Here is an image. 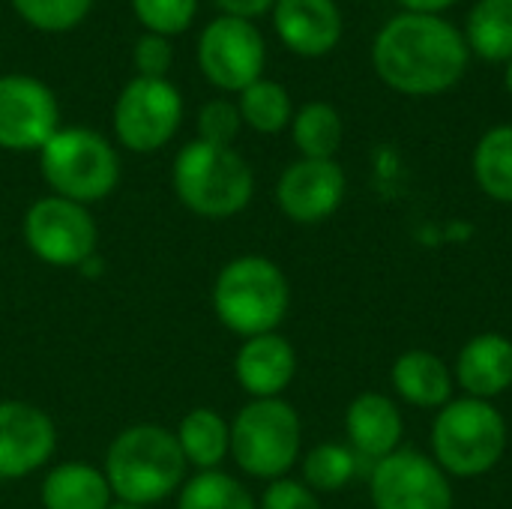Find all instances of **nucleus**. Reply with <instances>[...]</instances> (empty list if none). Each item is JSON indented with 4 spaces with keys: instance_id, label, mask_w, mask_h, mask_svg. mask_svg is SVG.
<instances>
[{
    "instance_id": "nucleus-13",
    "label": "nucleus",
    "mask_w": 512,
    "mask_h": 509,
    "mask_svg": "<svg viewBox=\"0 0 512 509\" xmlns=\"http://www.w3.org/2000/svg\"><path fill=\"white\" fill-rule=\"evenodd\" d=\"M345 186V171L336 159H297L276 183V204L291 222L318 225L342 207Z\"/></svg>"
},
{
    "instance_id": "nucleus-33",
    "label": "nucleus",
    "mask_w": 512,
    "mask_h": 509,
    "mask_svg": "<svg viewBox=\"0 0 512 509\" xmlns=\"http://www.w3.org/2000/svg\"><path fill=\"white\" fill-rule=\"evenodd\" d=\"M216 6L231 15V18H243V21H255L267 12H273L276 0H216Z\"/></svg>"
},
{
    "instance_id": "nucleus-19",
    "label": "nucleus",
    "mask_w": 512,
    "mask_h": 509,
    "mask_svg": "<svg viewBox=\"0 0 512 509\" xmlns=\"http://www.w3.org/2000/svg\"><path fill=\"white\" fill-rule=\"evenodd\" d=\"M393 390L402 402L414 408H444L453 402L456 378L450 366L432 351H405L390 369Z\"/></svg>"
},
{
    "instance_id": "nucleus-30",
    "label": "nucleus",
    "mask_w": 512,
    "mask_h": 509,
    "mask_svg": "<svg viewBox=\"0 0 512 509\" xmlns=\"http://www.w3.org/2000/svg\"><path fill=\"white\" fill-rule=\"evenodd\" d=\"M240 126H243V117H240L237 102L231 99H210L198 111V141L231 147L234 138L240 135Z\"/></svg>"
},
{
    "instance_id": "nucleus-25",
    "label": "nucleus",
    "mask_w": 512,
    "mask_h": 509,
    "mask_svg": "<svg viewBox=\"0 0 512 509\" xmlns=\"http://www.w3.org/2000/svg\"><path fill=\"white\" fill-rule=\"evenodd\" d=\"M237 108H240L243 123L261 135H279L294 120V105H291L288 90L270 78H258L255 84H249L240 93Z\"/></svg>"
},
{
    "instance_id": "nucleus-6",
    "label": "nucleus",
    "mask_w": 512,
    "mask_h": 509,
    "mask_svg": "<svg viewBox=\"0 0 512 509\" xmlns=\"http://www.w3.org/2000/svg\"><path fill=\"white\" fill-rule=\"evenodd\" d=\"M39 171L54 195L87 207L117 189L120 156L105 135L87 126H66L39 150Z\"/></svg>"
},
{
    "instance_id": "nucleus-12",
    "label": "nucleus",
    "mask_w": 512,
    "mask_h": 509,
    "mask_svg": "<svg viewBox=\"0 0 512 509\" xmlns=\"http://www.w3.org/2000/svg\"><path fill=\"white\" fill-rule=\"evenodd\" d=\"M60 129V108L51 87L33 75H0V147L12 153L42 150Z\"/></svg>"
},
{
    "instance_id": "nucleus-29",
    "label": "nucleus",
    "mask_w": 512,
    "mask_h": 509,
    "mask_svg": "<svg viewBox=\"0 0 512 509\" xmlns=\"http://www.w3.org/2000/svg\"><path fill=\"white\" fill-rule=\"evenodd\" d=\"M132 12L147 33L171 39L192 27L198 0H132Z\"/></svg>"
},
{
    "instance_id": "nucleus-32",
    "label": "nucleus",
    "mask_w": 512,
    "mask_h": 509,
    "mask_svg": "<svg viewBox=\"0 0 512 509\" xmlns=\"http://www.w3.org/2000/svg\"><path fill=\"white\" fill-rule=\"evenodd\" d=\"M258 509H321V504H318V495L306 483L282 477L264 489Z\"/></svg>"
},
{
    "instance_id": "nucleus-28",
    "label": "nucleus",
    "mask_w": 512,
    "mask_h": 509,
    "mask_svg": "<svg viewBox=\"0 0 512 509\" xmlns=\"http://www.w3.org/2000/svg\"><path fill=\"white\" fill-rule=\"evenodd\" d=\"M12 6L30 27L45 33H66L90 15L93 0H12Z\"/></svg>"
},
{
    "instance_id": "nucleus-10",
    "label": "nucleus",
    "mask_w": 512,
    "mask_h": 509,
    "mask_svg": "<svg viewBox=\"0 0 512 509\" xmlns=\"http://www.w3.org/2000/svg\"><path fill=\"white\" fill-rule=\"evenodd\" d=\"M264 60V36L252 21L219 15L198 36V66L204 78L225 93H243L255 84L264 72Z\"/></svg>"
},
{
    "instance_id": "nucleus-5",
    "label": "nucleus",
    "mask_w": 512,
    "mask_h": 509,
    "mask_svg": "<svg viewBox=\"0 0 512 509\" xmlns=\"http://www.w3.org/2000/svg\"><path fill=\"white\" fill-rule=\"evenodd\" d=\"M507 453V420L483 399H453L432 423V459L447 477L489 474Z\"/></svg>"
},
{
    "instance_id": "nucleus-22",
    "label": "nucleus",
    "mask_w": 512,
    "mask_h": 509,
    "mask_svg": "<svg viewBox=\"0 0 512 509\" xmlns=\"http://www.w3.org/2000/svg\"><path fill=\"white\" fill-rule=\"evenodd\" d=\"M465 42L489 63H510L512 0H477L468 15Z\"/></svg>"
},
{
    "instance_id": "nucleus-4",
    "label": "nucleus",
    "mask_w": 512,
    "mask_h": 509,
    "mask_svg": "<svg viewBox=\"0 0 512 509\" xmlns=\"http://www.w3.org/2000/svg\"><path fill=\"white\" fill-rule=\"evenodd\" d=\"M171 183L186 210L201 219H231L243 213L255 195V174L234 147L189 141L180 147Z\"/></svg>"
},
{
    "instance_id": "nucleus-14",
    "label": "nucleus",
    "mask_w": 512,
    "mask_h": 509,
    "mask_svg": "<svg viewBox=\"0 0 512 509\" xmlns=\"http://www.w3.org/2000/svg\"><path fill=\"white\" fill-rule=\"evenodd\" d=\"M57 447L51 417L18 399L0 402V480H21L45 468Z\"/></svg>"
},
{
    "instance_id": "nucleus-23",
    "label": "nucleus",
    "mask_w": 512,
    "mask_h": 509,
    "mask_svg": "<svg viewBox=\"0 0 512 509\" xmlns=\"http://www.w3.org/2000/svg\"><path fill=\"white\" fill-rule=\"evenodd\" d=\"M477 186L501 204H512V123L492 126L474 150Z\"/></svg>"
},
{
    "instance_id": "nucleus-8",
    "label": "nucleus",
    "mask_w": 512,
    "mask_h": 509,
    "mask_svg": "<svg viewBox=\"0 0 512 509\" xmlns=\"http://www.w3.org/2000/svg\"><path fill=\"white\" fill-rule=\"evenodd\" d=\"M183 96L168 78L135 75L117 96L111 126L117 141L132 153L162 150L180 129Z\"/></svg>"
},
{
    "instance_id": "nucleus-26",
    "label": "nucleus",
    "mask_w": 512,
    "mask_h": 509,
    "mask_svg": "<svg viewBox=\"0 0 512 509\" xmlns=\"http://www.w3.org/2000/svg\"><path fill=\"white\" fill-rule=\"evenodd\" d=\"M177 509H258L249 489L225 471H198L180 486Z\"/></svg>"
},
{
    "instance_id": "nucleus-21",
    "label": "nucleus",
    "mask_w": 512,
    "mask_h": 509,
    "mask_svg": "<svg viewBox=\"0 0 512 509\" xmlns=\"http://www.w3.org/2000/svg\"><path fill=\"white\" fill-rule=\"evenodd\" d=\"M174 435L186 465L198 471H219L225 456H231V426L213 408L189 411Z\"/></svg>"
},
{
    "instance_id": "nucleus-15",
    "label": "nucleus",
    "mask_w": 512,
    "mask_h": 509,
    "mask_svg": "<svg viewBox=\"0 0 512 509\" xmlns=\"http://www.w3.org/2000/svg\"><path fill=\"white\" fill-rule=\"evenodd\" d=\"M273 27L294 54L321 57L342 39V12L336 0H276Z\"/></svg>"
},
{
    "instance_id": "nucleus-24",
    "label": "nucleus",
    "mask_w": 512,
    "mask_h": 509,
    "mask_svg": "<svg viewBox=\"0 0 512 509\" xmlns=\"http://www.w3.org/2000/svg\"><path fill=\"white\" fill-rule=\"evenodd\" d=\"M291 135L303 159H333L342 147V117L330 102H306L294 111Z\"/></svg>"
},
{
    "instance_id": "nucleus-2",
    "label": "nucleus",
    "mask_w": 512,
    "mask_h": 509,
    "mask_svg": "<svg viewBox=\"0 0 512 509\" xmlns=\"http://www.w3.org/2000/svg\"><path fill=\"white\" fill-rule=\"evenodd\" d=\"M186 459L177 435L156 423H138L123 429L105 453V480L114 501L132 507H153L186 483Z\"/></svg>"
},
{
    "instance_id": "nucleus-11",
    "label": "nucleus",
    "mask_w": 512,
    "mask_h": 509,
    "mask_svg": "<svg viewBox=\"0 0 512 509\" xmlns=\"http://www.w3.org/2000/svg\"><path fill=\"white\" fill-rule=\"evenodd\" d=\"M369 498L375 509H453V486L432 456L396 450L372 465Z\"/></svg>"
},
{
    "instance_id": "nucleus-17",
    "label": "nucleus",
    "mask_w": 512,
    "mask_h": 509,
    "mask_svg": "<svg viewBox=\"0 0 512 509\" xmlns=\"http://www.w3.org/2000/svg\"><path fill=\"white\" fill-rule=\"evenodd\" d=\"M348 444L360 462H381L399 450L405 420L399 405L384 393H360L345 411Z\"/></svg>"
},
{
    "instance_id": "nucleus-36",
    "label": "nucleus",
    "mask_w": 512,
    "mask_h": 509,
    "mask_svg": "<svg viewBox=\"0 0 512 509\" xmlns=\"http://www.w3.org/2000/svg\"><path fill=\"white\" fill-rule=\"evenodd\" d=\"M108 509H144V507H132V504H123V501H114Z\"/></svg>"
},
{
    "instance_id": "nucleus-18",
    "label": "nucleus",
    "mask_w": 512,
    "mask_h": 509,
    "mask_svg": "<svg viewBox=\"0 0 512 509\" xmlns=\"http://www.w3.org/2000/svg\"><path fill=\"white\" fill-rule=\"evenodd\" d=\"M456 384L471 399L492 402L512 387V339L504 333H480L468 339L456 357Z\"/></svg>"
},
{
    "instance_id": "nucleus-35",
    "label": "nucleus",
    "mask_w": 512,
    "mask_h": 509,
    "mask_svg": "<svg viewBox=\"0 0 512 509\" xmlns=\"http://www.w3.org/2000/svg\"><path fill=\"white\" fill-rule=\"evenodd\" d=\"M504 84H507V93L512 96V60L507 63V72H504Z\"/></svg>"
},
{
    "instance_id": "nucleus-31",
    "label": "nucleus",
    "mask_w": 512,
    "mask_h": 509,
    "mask_svg": "<svg viewBox=\"0 0 512 509\" xmlns=\"http://www.w3.org/2000/svg\"><path fill=\"white\" fill-rule=\"evenodd\" d=\"M132 60H135V72H138L141 78H165L168 69H171V60H174L171 39L156 36V33H144V36L135 42Z\"/></svg>"
},
{
    "instance_id": "nucleus-16",
    "label": "nucleus",
    "mask_w": 512,
    "mask_h": 509,
    "mask_svg": "<svg viewBox=\"0 0 512 509\" xmlns=\"http://www.w3.org/2000/svg\"><path fill=\"white\" fill-rule=\"evenodd\" d=\"M297 375V351L279 333L252 336L234 357V378L252 399H282Z\"/></svg>"
},
{
    "instance_id": "nucleus-1",
    "label": "nucleus",
    "mask_w": 512,
    "mask_h": 509,
    "mask_svg": "<svg viewBox=\"0 0 512 509\" xmlns=\"http://www.w3.org/2000/svg\"><path fill=\"white\" fill-rule=\"evenodd\" d=\"M372 63L378 78L396 93L438 96L462 81L468 42L441 15L402 12L378 30Z\"/></svg>"
},
{
    "instance_id": "nucleus-20",
    "label": "nucleus",
    "mask_w": 512,
    "mask_h": 509,
    "mask_svg": "<svg viewBox=\"0 0 512 509\" xmlns=\"http://www.w3.org/2000/svg\"><path fill=\"white\" fill-rule=\"evenodd\" d=\"M39 501L45 509H108L114 504V495L99 468L63 462L45 474Z\"/></svg>"
},
{
    "instance_id": "nucleus-3",
    "label": "nucleus",
    "mask_w": 512,
    "mask_h": 509,
    "mask_svg": "<svg viewBox=\"0 0 512 509\" xmlns=\"http://www.w3.org/2000/svg\"><path fill=\"white\" fill-rule=\"evenodd\" d=\"M291 306V285L282 267L264 255L228 261L213 282V312L225 330L252 339L276 333Z\"/></svg>"
},
{
    "instance_id": "nucleus-7",
    "label": "nucleus",
    "mask_w": 512,
    "mask_h": 509,
    "mask_svg": "<svg viewBox=\"0 0 512 509\" xmlns=\"http://www.w3.org/2000/svg\"><path fill=\"white\" fill-rule=\"evenodd\" d=\"M303 423L285 399H252L231 423V459L255 480H282L300 459Z\"/></svg>"
},
{
    "instance_id": "nucleus-27",
    "label": "nucleus",
    "mask_w": 512,
    "mask_h": 509,
    "mask_svg": "<svg viewBox=\"0 0 512 509\" xmlns=\"http://www.w3.org/2000/svg\"><path fill=\"white\" fill-rule=\"evenodd\" d=\"M360 471V459L345 444H318L303 456V483L318 492H342Z\"/></svg>"
},
{
    "instance_id": "nucleus-34",
    "label": "nucleus",
    "mask_w": 512,
    "mask_h": 509,
    "mask_svg": "<svg viewBox=\"0 0 512 509\" xmlns=\"http://www.w3.org/2000/svg\"><path fill=\"white\" fill-rule=\"evenodd\" d=\"M405 6V12H420V15H438L444 9H450L456 0H399Z\"/></svg>"
},
{
    "instance_id": "nucleus-9",
    "label": "nucleus",
    "mask_w": 512,
    "mask_h": 509,
    "mask_svg": "<svg viewBox=\"0 0 512 509\" xmlns=\"http://www.w3.org/2000/svg\"><path fill=\"white\" fill-rule=\"evenodd\" d=\"M96 222L84 204L45 195L24 213V243L48 267H81L96 252Z\"/></svg>"
}]
</instances>
